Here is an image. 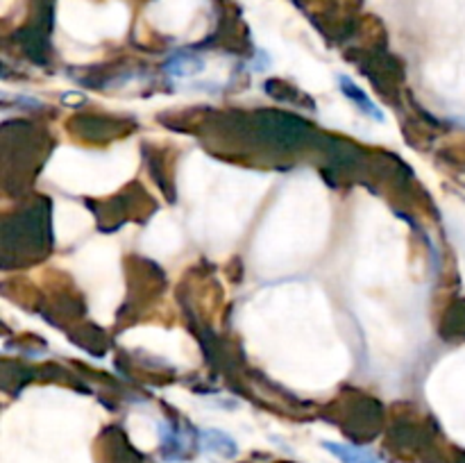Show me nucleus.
<instances>
[{"label":"nucleus","instance_id":"3","mask_svg":"<svg viewBox=\"0 0 465 463\" xmlns=\"http://www.w3.org/2000/svg\"><path fill=\"white\" fill-rule=\"evenodd\" d=\"M341 89H343V94H348L350 98L357 100L359 107H361L363 112L371 113V116H375V118H381V112H380V109H377L375 104H372L371 100L366 98V94H361V91H359L357 86L352 84V80H348V77H341Z\"/></svg>","mask_w":465,"mask_h":463},{"label":"nucleus","instance_id":"1","mask_svg":"<svg viewBox=\"0 0 465 463\" xmlns=\"http://www.w3.org/2000/svg\"><path fill=\"white\" fill-rule=\"evenodd\" d=\"M325 449H330V452L343 463H384L377 454H372L371 449L357 448V445L325 443Z\"/></svg>","mask_w":465,"mask_h":463},{"label":"nucleus","instance_id":"2","mask_svg":"<svg viewBox=\"0 0 465 463\" xmlns=\"http://www.w3.org/2000/svg\"><path fill=\"white\" fill-rule=\"evenodd\" d=\"M203 438H204V448L209 452H216L221 457H234L236 454V445L230 436L221 434V431H203Z\"/></svg>","mask_w":465,"mask_h":463}]
</instances>
